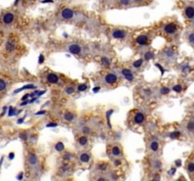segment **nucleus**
Masks as SVG:
<instances>
[{"mask_svg": "<svg viewBox=\"0 0 194 181\" xmlns=\"http://www.w3.org/2000/svg\"><path fill=\"white\" fill-rule=\"evenodd\" d=\"M161 32L166 38H174L179 32V26L177 22H166L161 27Z\"/></svg>", "mask_w": 194, "mask_h": 181, "instance_id": "obj_1", "label": "nucleus"}, {"mask_svg": "<svg viewBox=\"0 0 194 181\" xmlns=\"http://www.w3.org/2000/svg\"><path fill=\"white\" fill-rule=\"evenodd\" d=\"M15 13L13 12H5L1 17H0V22H1V24L5 27H8V26H11L14 23L15 21Z\"/></svg>", "mask_w": 194, "mask_h": 181, "instance_id": "obj_2", "label": "nucleus"}, {"mask_svg": "<svg viewBox=\"0 0 194 181\" xmlns=\"http://www.w3.org/2000/svg\"><path fill=\"white\" fill-rule=\"evenodd\" d=\"M111 36L113 39H115V40H125L128 36V33H127V30L125 29H121V28H115V29H112L111 31Z\"/></svg>", "mask_w": 194, "mask_h": 181, "instance_id": "obj_3", "label": "nucleus"}, {"mask_svg": "<svg viewBox=\"0 0 194 181\" xmlns=\"http://www.w3.org/2000/svg\"><path fill=\"white\" fill-rule=\"evenodd\" d=\"M135 44L137 46H146L150 43V36L147 34H141L135 38Z\"/></svg>", "mask_w": 194, "mask_h": 181, "instance_id": "obj_4", "label": "nucleus"}, {"mask_svg": "<svg viewBox=\"0 0 194 181\" xmlns=\"http://www.w3.org/2000/svg\"><path fill=\"white\" fill-rule=\"evenodd\" d=\"M103 79H104L105 84H106V85H109V86L115 85L116 83H118V81H119L118 76H116L115 74H114V73H107V74L104 76Z\"/></svg>", "mask_w": 194, "mask_h": 181, "instance_id": "obj_5", "label": "nucleus"}, {"mask_svg": "<svg viewBox=\"0 0 194 181\" xmlns=\"http://www.w3.org/2000/svg\"><path fill=\"white\" fill-rule=\"evenodd\" d=\"M132 122L135 125H141L145 122V115L140 111H135V113L133 115Z\"/></svg>", "mask_w": 194, "mask_h": 181, "instance_id": "obj_6", "label": "nucleus"}, {"mask_svg": "<svg viewBox=\"0 0 194 181\" xmlns=\"http://www.w3.org/2000/svg\"><path fill=\"white\" fill-rule=\"evenodd\" d=\"M74 12L72 9L70 8H64L62 11H61V16L63 19L64 20H70L74 17Z\"/></svg>", "mask_w": 194, "mask_h": 181, "instance_id": "obj_7", "label": "nucleus"}, {"mask_svg": "<svg viewBox=\"0 0 194 181\" xmlns=\"http://www.w3.org/2000/svg\"><path fill=\"white\" fill-rule=\"evenodd\" d=\"M111 155L115 158H120L122 156V149L118 144H113L110 149Z\"/></svg>", "mask_w": 194, "mask_h": 181, "instance_id": "obj_8", "label": "nucleus"}, {"mask_svg": "<svg viewBox=\"0 0 194 181\" xmlns=\"http://www.w3.org/2000/svg\"><path fill=\"white\" fill-rule=\"evenodd\" d=\"M16 48V42L13 39H9L6 42L5 49L7 53H13Z\"/></svg>", "mask_w": 194, "mask_h": 181, "instance_id": "obj_9", "label": "nucleus"}, {"mask_svg": "<svg viewBox=\"0 0 194 181\" xmlns=\"http://www.w3.org/2000/svg\"><path fill=\"white\" fill-rule=\"evenodd\" d=\"M68 51L73 55H80L82 53V47L77 43H72L68 46Z\"/></svg>", "mask_w": 194, "mask_h": 181, "instance_id": "obj_10", "label": "nucleus"}, {"mask_svg": "<svg viewBox=\"0 0 194 181\" xmlns=\"http://www.w3.org/2000/svg\"><path fill=\"white\" fill-rule=\"evenodd\" d=\"M185 16L188 20H192L194 18V9H193V6L189 5V6L186 7V9H185Z\"/></svg>", "mask_w": 194, "mask_h": 181, "instance_id": "obj_11", "label": "nucleus"}, {"mask_svg": "<svg viewBox=\"0 0 194 181\" xmlns=\"http://www.w3.org/2000/svg\"><path fill=\"white\" fill-rule=\"evenodd\" d=\"M47 81L50 84H57L59 81V76L54 73H49L47 76Z\"/></svg>", "mask_w": 194, "mask_h": 181, "instance_id": "obj_12", "label": "nucleus"}, {"mask_svg": "<svg viewBox=\"0 0 194 181\" xmlns=\"http://www.w3.org/2000/svg\"><path fill=\"white\" fill-rule=\"evenodd\" d=\"M122 76H124V78L128 81H133L134 80V74L132 73L131 70L129 69H123L122 70Z\"/></svg>", "mask_w": 194, "mask_h": 181, "instance_id": "obj_13", "label": "nucleus"}, {"mask_svg": "<svg viewBox=\"0 0 194 181\" xmlns=\"http://www.w3.org/2000/svg\"><path fill=\"white\" fill-rule=\"evenodd\" d=\"M28 163L31 167H36L38 165V159H37V156L35 154H29Z\"/></svg>", "mask_w": 194, "mask_h": 181, "instance_id": "obj_14", "label": "nucleus"}, {"mask_svg": "<svg viewBox=\"0 0 194 181\" xmlns=\"http://www.w3.org/2000/svg\"><path fill=\"white\" fill-rule=\"evenodd\" d=\"M79 159H80V161L83 162V163H88V162L90 161V159H91V156H90V154L84 152V153H82V154L80 155Z\"/></svg>", "mask_w": 194, "mask_h": 181, "instance_id": "obj_15", "label": "nucleus"}, {"mask_svg": "<svg viewBox=\"0 0 194 181\" xmlns=\"http://www.w3.org/2000/svg\"><path fill=\"white\" fill-rule=\"evenodd\" d=\"M88 138L86 137V135H84V136H80L79 138H78V144H79L81 146H85L88 144Z\"/></svg>", "mask_w": 194, "mask_h": 181, "instance_id": "obj_16", "label": "nucleus"}, {"mask_svg": "<svg viewBox=\"0 0 194 181\" xmlns=\"http://www.w3.org/2000/svg\"><path fill=\"white\" fill-rule=\"evenodd\" d=\"M150 149L152 151V152H157L158 149H159V143L157 141H152L151 144H150Z\"/></svg>", "mask_w": 194, "mask_h": 181, "instance_id": "obj_17", "label": "nucleus"}, {"mask_svg": "<svg viewBox=\"0 0 194 181\" xmlns=\"http://www.w3.org/2000/svg\"><path fill=\"white\" fill-rule=\"evenodd\" d=\"M7 88H8V82L3 78H0V93L5 92Z\"/></svg>", "mask_w": 194, "mask_h": 181, "instance_id": "obj_18", "label": "nucleus"}, {"mask_svg": "<svg viewBox=\"0 0 194 181\" xmlns=\"http://www.w3.org/2000/svg\"><path fill=\"white\" fill-rule=\"evenodd\" d=\"M64 119L67 122H72L75 119V115L72 112H65L64 115Z\"/></svg>", "mask_w": 194, "mask_h": 181, "instance_id": "obj_19", "label": "nucleus"}, {"mask_svg": "<svg viewBox=\"0 0 194 181\" xmlns=\"http://www.w3.org/2000/svg\"><path fill=\"white\" fill-rule=\"evenodd\" d=\"M186 170L189 173V174H193V173H194V162L192 160H190L189 162L186 163Z\"/></svg>", "mask_w": 194, "mask_h": 181, "instance_id": "obj_20", "label": "nucleus"}, {"mask_svg": "<svg viewBox=\"0 0 194 181\" xmlns=\"http://www.w3.org/2000/svg\"><path fill=\"white\" fill-rule=\"evenodd\" d=\"M110 64H111V61L108 58L106 57H102L101 58V65L105 68H109L110 67Z\"/></svg>", "mask_w": 194, "mask_h": 181, "instance_id": "obj_21", "label": "nucleus"}, {"mask_svg": "<svg viewBox=\"0 0 194 181\" xmlns=\"http://www.w3.org/2000/svg\"><path fill=\"white\" fill-rule=\"evenodd\" d=\"M186 129H187V131L190 132V133L193 132V130H194V121H193L192 119L188 121V123H187V125H186Z\"/></svg>", "mask_w": 194, "mask_h": 181, "instance_id": "obj_22", "label": "nucleus"}, {"mask_svg": "<svg viewBox=\"0 0 194 181\" xmlns=\"http://www.w3.org/2000/svg\"><path fill=\"white\" fill-rule=\"evenodd\" d=\"M64 149V145L62 142H58L56 144H55V150L57 152H63Z\"/></svg>", "mask_w": 194, "mask_h": 181, "instance_id": "obj_23", "label": "nucleus"}, {"mask_svg": "<svg viewBox=\"0 0 194 181\" xmlns=\"http://www.w3.org/2000/svg\"><path fill=\"white\" fill-rule=\"evenodd\" d=\"M107 168H108V163H106V162H100V163L98 165V169H99L100 171H101V172L106 171Z\"/></svg>", "mask_w": 194, "mask_h": 181, "instance_id": "obj_24", "label": "nucleus"}, {"mask_svg": "<svg viewBox=\"0 0 194 181\" xmlns=\"http://www.w3.org/2000/svg\"><path fill=\"white\" fill-rule=\"evenodd\" d=\"M119 2H120V4L121 6H123V7H128V6L131 5L132 0H119Z\"/></svg>", "mask_w": 194, "mask_h": 181, "instance_id": "obj_25", "label": "nucleus"}, {"mask_svg": "<svg viewBox=\"0 0 194 181\" xmlns=\"http://www.w3.org/2000/svg\"><path fill=\"white\" fill-rule=\"evenodd\" d=\"M143 62H144V61H143L142 59H139V60L135 61L133 63V66H134L135 68H139V67H141V66H142Z\"/></svg>", "mask_w": 194, "mask_h": 181, "instance_id": "obj_26", "label": "nucleus"}, {"mask_svg": "<svg viewBox=\"0 0 194 181\" xmlns=\"http://www.w3.org/2000/svg\"><path fill=\"white\" fill-rule=\"evenodd\" d=\"M82 131H83V133H84V135H89L90 133H91V128L89 127V126H84L83 127V129H82Z\"/></svg>", "mask_w": 194, "mask_h": 181, "instance_id": "obj_27", "label": "nucleus"}, {"mask_svg": "<svg viewBox=\"0 0 194 181\" xmlns=\"http://www.w3.org/2000/svg\"><path fill=\"white\" fill-rule=\"evenodd\" d=\"M187 40L189 42L190 44H193L194 43V33L193 32H190L187 36Z\"/></svg>", "mask_w": 194, "mask_h": 181, "instance_id": "obj_28", "label": "nucleus"}, {"mask_svg": "<svg viewBox=\"0 0 194 181\" xmlns=\"http://www.w3.org/2000/svg\"><path fill=\"white\" fill-rule=\"evenodd\" d=\"M171 92V89L170 88H168V87H163V88H161V94L162 95H168L169 93Z\"/></svg>", "mask_w": 194, "mask_h": 181, "instance_id": "obj_29", "label": "nucleus"}, {"mask_svg": "<svg viewBox=\"0 0 194 181\" xmlns=\"http://www.w3.org/2000/svg\"><path fill=\"white\" fill-rule=\"evenodd\" d=\"M180 135H181V133H180V132L175 131V132L171 133V139H177V138H179V137H180Z\"/></svg>", "mask_w": 194, "mask_h": 181, "instance_id": "obj_30", "label": "nucleus"}, {"mask_svg": "<svg viewBox=\"0 0 194 181\" xmlns=\"http://www.w3.org/2000/svg\"><path fill=\"white\" fill-rule=\"evenodd\" d=\"M172 90H174L175 93H180L181 90H182V86H181V85H179V84H177V85L173 86Z\"/></svg>", "mask_w": 194, "mask_h": 181, "instance_id": "obj_31", "label": "nucleus"}, {"mask_svg": "<svg viewBox=\"0 0 194 181\" xmlns=\"http://www.w3.org/2000/svg\"><path fill=\"white\" fill-rule=\"evenodd\" d=\"M153 58V53L152 52H147L145 54V60L146 61H150Z\"/></svg>", "mask_w": 194, "mask_h": 181, "instance_id": "obj_32", "label": "nucleus"}, {"mask_svg": "<svg viewBox=\"0 0 194 181\" xmlns=\"http://www.w3.org/2000/svg\"><path fill=\"white\" fill-rule=\"evenodd\" d=\"M86 90H87V86L85 84H82L78 87V90H79V92H84Z\"/></svg>", "mask_w": 194, "mask_h": 181, "instance_id": "obj_33", "label": "nucleus"}, {"mask_svg": "<svg viewBox=\"0 0 194 181\" xmlns=\"http://www.w3.org/2000/svg\"><path fill=\"white\" fill-rule=\"evenodd\" d=\"M65 93H66L67 95L73 94V93H74V88H73V87H68V88H66V89H65Z\"/></svg>", "mask_w": 194, "mask_h": 181, "instance_id": "obj_34", "label": "nucleus"}, {"mask_svg": "<svg viewBox=\"0 0 194 181\" xmlns=\"http://www.w3.org/2000/svg\"><path fill=\"white\" fill-rule=\"evenodd\" d=\"M114 164H115V166H119V165L121 164V161L120 160V159H115V161H114Z\"/></svg>", "mask_w": 194, "mask_h": 181, "instance_id": "obj_35", "label": "nucleus"}, {"mask_svg": "<svg viewBox=\"0 0 194 181\" xmlns=\"http://www.w3.org/2000/svg\"><path fill=\"white\" fill-rule=\"evenodd\" d=\"M44 60H45V57L43 55H40V57H39V63L42 64L44 62Z\"/></svg>", "mask_w": 194, "mask_h": 181, "instance_id": "obj_36", "label": "nucleus"}, {"mask_svg": "<svg viewBox=\"0 0 194 181\" xmlns=\"http://www.w3.org/2000/svg\"><path fill=\"white\" fill-rule=\"evenodd\" d=\"M3 37H4V35H3V31H2V30H0V44H1V42H2V41H3Z\"/></svg>", "mask_w": 194, "mask_h": 181, "instance_id": "obj_37", "label": "nucleus"}, {"mask_svg": "<svg viewBox=\"0 0 194 181\" xmlns=\"http://www.w3.org/2000/svg\"><path fill=\"white\" fill-rule=\"evenodd\" d=\"M134 2H135V3H137V4H141V3H143L144 1H146V0H133Z\"/></svg>", "mask_w": 194, "mask_h": 181, "instance_id": "obj_38", "label": "nucleus"}, {"mask_svg": "<svg viewBox=\"0 0 194 181\" xmlns=\"http://www.w3.org/2000/svg\"><path fill=\"white\" fill-rule=\"evenodd\" d=\"M24 1H26V2H30V1H33V0H24Z\"/></svg>", "mask_w": 194, "mask_h": 181, "instance_id": "obj_39", "label": "nucleus"}]
</instances>
